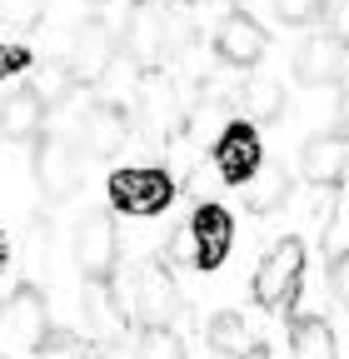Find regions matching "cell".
Instances as JSON below:
<instances>
[{
	"label": "cell",
	"mask_w": 349,
	"mask_h": 359,
	"mask_svg": "<svg viewBox=\"0 0 349 359\" xmlns=\"http://www.w3.org/2000/svg\"><path fill=\"white\" fill-rule=\"evenodd\" d=\"M299 280H304V240L299 235H285L275 240L254 264V280H249V294L259 309H289L299 299Z\"/></svg>",
	"instance_id": "cell-1"
},
{
	"label": "cell",
	"mask_w": 349,
	"mask_h": 359,
	"mask_svg": "<svg viewBox=\"0 0 349 359\" xmlns=\"http://www.w3.org/2000/svg\"><path fill=\"white\" fill-rule=\"evenodd\" d=\"M105 190H110V210L140 215V219L165 215V210L174 205V180H170V170H160V165H125V170H115V175L105 180Z\"/></svg>",
	"instance_id": "cell-2"
},
{
	"label": "cell",
	"mask_w": 349,
	"mask_h": 359,
	"mask_svg": "<svg viewBox=\"0 0 349 359\" xmlns=\"http://www.w3.org/2000/svg\"><path fill=\"white\" fill-rule=\"evenodd\" d=\"M115 255H120L115 219L105 210H90L75 224V264H80L85 285H115Z\"/></svg>",
	"instance_id": "cell-3"
},
{
	"label": "cell",
	"mask_w": 349,
	"mask_h": 359,
	"mask_svg": "<svg viewBox=\"0 0 349 359\" xmlns=\"http://www.w3.org/2000/svg\"><path fill=\"white\" fill-rule=\"evenodd\" d=\"M259 165H265V140L254 120H230L214 135V170L225 175V185H249Z\"/></svg>",
	"instance_id": "cell-4"
},
{
	"label": "cell",
	"mask_w": 349,
	"mask_h": 359,
	"mask_svg": "<svg viewBox=\"0 0 349 359\" xmlns=\"http://www.w3.org/2000/svg\"><path fill=\"white\" fill-rule=\"evenodd\" d=\"M265 50H270V30L254 15H245V11H230L220 20V30H214V55H220L230 70H254L265 60Z\"/></svg>",
	"instance_id": "cell-5"
},
{
	"label": "cell",
	"mask_w": 349,
	"mask_h": 359,
	"mask_svg": "<svg viewBox=\"0 0 349 359\" xmlns=\"http://www.w3.org/2000/svg\"><path fill=\"white\" fill-rule=\"evenodd\" d=\"M190 240H195V269H220L230 259V245H235V219L225 205L205 200L195 215H190Z\"/></svg>",
	"instance_id": "cell-6"
},
{
	"label": "cell",
	"mask_w": 349,
	"mask_h": 359,
	"mask_svg": "<svg viewBox=\"0 0 349 359\" xmlns=\"http://www.w3.org/2000/svg\"><path fill=\"white\" fill-rule=\"evenodd\" d=\"M35 185L40 195H46L50 205H65L80 185V160L65 140H55V135H40V145H35Z\"/></svg>",
	"instance_id": "cell-7"
},
{
	"label": "cell",
	"mask_w": 349,
	"mask_h": 359,
	"mask_svg": "<svg viewBox=\"0 0 349 359\" xmlns=\"http://www.w3.org/2000/svg\"><path fill=\"white\" fill-rule=\"evenodd\" d=\"M349 65V45L329 30H315L310 40L294 50V80L299 85H339Z\"/></svg>",
	"instance_id": "cell-8"
},
{
	"label": "cell",
	"mask_w": 349,
	"mask_h": 359,
	"mask_svg": "<svg viewBox=\"0 0 349 359\" xmlns=\"http://www.w3.org/2000/svg\"><path fill=\"white\" fill-rule=\"evenodd\" d=\"M135 309H140V325L145 330L174 325V314H180V290H174V275L160 259L140 264V275H135Z\"/></svg>",
	"instance_id": "cell-9"
},
{
	"label": "cell",
	"mask_w": 349,
	"mask_h": 359,
	"mask_svg": "<svg viewBox=\"0 0 349 359\" xmlns=\"http://www.w3.org/2000/svg\"><path fill=\"white\" fill-rule=\"evenodd\" d=\"M299 175L310 180V185H339L349 175V135L344 130H324V135H310V140L299 145Z\"/></svg>",
	"instance_id": "cell-10"
},
{
	"label": "cell",
	"mask_w": 349,
	"mask_h": 359,
	"mask_svg": "<svg viewBox=\"0 0 349 359\" xmlns=\"http://www.w3.org/2000/svg\"><path fill=\"white\" fill-rule=\"evenodd\" d=\"M0 325H11V334L30 349H40V339L50 334V309H46V294H40L35 285H20L11 299H6V320Z\"/></svg>",
	"instance_id": "cell-11"
},
{
	"label": "cell",
	"mask_w": 349,
	"mask_h": 359,
	"mask_svg": "<svg viewBox=\"0 0 349 359\" xmlns=\"http://www.w3.org/2000/svg\"><path fill=\"white\" fill-rule=\"evenodd\" d=\"M46 110L50 100L40 95L35 85H20L6 95V105H0V130L11 135V140H40L46 135Z\"/></svg>",
	"instance_id": "cell-12"
},
{
	"label": "cell",
	"mask_w": 349,
	"mask_h": 359,
	"mask_svg": "<svg viewBox=\"0 0 349 359\" xmlns=\"http://www.w3.org/2000/svg\"><path fill=\"white\" fill-rule=\"evenodd\" d=\"M165 15L160 11H150V6H135L130 11V20H125V35H120V50L135 60V65H155L160 55H165Z\"/></svg>",
	"instance_id": "cell-13"
},
{
	"label": "cell",
	"mask_w": 349,
	"mask_h": 359,
	"mask_svg": "<svg viewBox=\"0 0 349 359\" xmlns=\"http://www.w3.org/2000/svg\"><path fill=\"white\" fill-rule=\"evenodd\" d=\"M205 334H210V349H214V354H230V359H270V349L249 334L245 314H235V309H220V314L210 320Z\"/></svg>",
	"instance_id": "cell-14"
},
{
	"label": "cell",
	"mask_w": 349,
	"mask_h": 359,
	"mask_svg": "<svg viewBox=\"0 0 349 359\" xmlns=\"http://www.w3.org/2000/svg\"><path fill=\"white\" fill-rule=\"evenodd\" d=\"M110 50H115L110 30H105L100 20H90V25H85V30L75 35V50H70V75H75V80H95V75H105Z\"/></svg>",
	"instance_id": "cell-15"
},
{
	"label": "cell",
	"mask_w": 349,
	"mask_h": 359,
	"mask_svg": "<svg viewBox=\"0 0 349 359\" xmlns=\"http://www.w3.org/2000/svg\"><path fill=\"white\" fill-rule=\"evenodd\" d=\"M289 190H294L289 170H285L280 160H270V165H259V170H254V180L245 185V210L270 215V210H280V205L289 200Z\"/></svg>",
	"instance_id": "cell-16"
},
{
	"label": "cell",
	"mask_w": 349,
	"mask_h": 359,
	"mask_svg": "<svg viewBox=\"0 0 349 359\" xmlns=\"http://www.w3.org/2000/svg\"><path fill=\"white\" fill-rule=\"evenodd\" d=\"M80 140L90 155H110L130 140V130H125V115L115 105H90L85 110V125H80Z\"/></svg>",
	"instance_id": "cell-17"
},
{
	"label": "cell",
	"mask_w": 349,
	"mask_h": 359,
	"mask_svg": "<svg viewBox=\"0 0 349 359\" xmlns=\"http://www.w3.org/2000/svg\"><path fill=\"white\" fill-rule=\"evenodd\" d=\"M289 354L294 359H339L334 330L320 320V314H294L289 320Z\"/></svg>",
	"instance_id": "cell-18"
},
{
	"label": "cell",
	"mask_w": 349,
	"mask_h": 359,
	"mask_svg": "<svg viewBox=\"0 0 349 359\" xmlns=\"http://www.w3.org/2000/svg\"><path fill=\"white\" fill-rule=\"evenodd\" d=\"M245 105L254 110V125H275L285 115V85L275 75H249L245 80Z\"/></svg>",
	"instance_id": "cell-19"
},
{
	"label": "cell",
	"mask_w": 349,
	"mask_h": 359,
	"mask_svg": "<svg viewBox=\"0 0 349 359\" xmlns=\"http://www.w3.org/2000/svg\"><path fill=\"white\" fill-rule=\"evenodd\" d=\"M85 314H90L95 334H105V339H115L125 330L120 309H115V285H90V290H85Z\"/></svg>",
	"instance_id": "cell-20"
},
{
	"label": "cell",
	"mask_w": 349,
	"mask_h": 359,
	"mask_svg": "<svg viewBox=\"0 0 349 359\" xmlns=\"http://www.w3.org/2000/svg\"><path fill=\"white\" fill-rule=\"evenodd\" d=\"M35 359H95V349H90V344H80L70 330H50L46 339H40Z\"/></svg>",
	"instance_id": "cell-21"
},
{
	"label": "cell",
	"mask_w": 349,
	"mask_h": 359,
	"mask_svg": "<svg viewBox=\"0 0 349 359\" xmlns=\"http://www.w3.org/2000/svg\"><path fill=\"white\" fill-rule=\"evenodd\" d=\"M140 359H185V344L170 325H155L140 334Z\"/></svg>",
	"instance_id": "cell-22"
},
{
	"label": "cell",
	"mask_w": 349,
	"mask_h": 359,
	"mask_svg": "<svg viewBox=\"0 0 349 359\" xmlns=\"http://www.w3.org/2000/svg\"><path fill=\"white\" fill-rule=\"evenodd\" d=\"M46 15V0H0V25L11 30H35Z\"/></svg>",
	"instance_id": "cell-23"
},
{
	"label": "cell",
	"mask_w": 349,
	"mask_h": 359,
	"mask_svg": "<svg viewBox=\"0 0 349 359\" xmlns=\"http://www.w3.org/2000/svg\"><path fill=\"white\" fill-rule=\"evenodd\" d=\"M324 6L329 0H275V20H285V25H315V20H324Z\"/></svg>",
	"instance_id": "cell-24"
},
{
	"label": "cell",
	"mask_w": 349,
	"mask_h": 359,
	"mask_svg": "<svg viewBox=\"0 0 349 359\" xmlns=\"http://www.w3.org/2000/svg\"><path fill=\"white\" fill-rule=\"evenodd\" d=\"M329 294H334L339 309H349V250H339L329 259Z\"/></svg>",
	"instance_id": "cell-25"
},
{
	"label": "cell",
	"mask_w": 349,
	"mask_h": 359,
	"mask_svg": "<svg viewBox=\"0 0 349 359\" xmlns=\"http://www.w3.org/2000/svg\"><path fill=\"white\" fill-rule=\"evenodd\" d=\"M30 65H35V55L25 50V45H0V80H11V75H20Z\"/></svg>",
	"instance_id": "cell-26"
},
{
	"label": "cell",
	"mask_w": 349,
	"mask_h": 359,
	"mask_svg": "<svg viewBox=\"0 0 349 359\" xmlns=\"http://www.w3.org/2000/svg\"><path fill=\"white\" fill-rule=\"evenodd\" d=\"M324 30L349 45V0H329V6H324Z\"/></svg>",
	"instance_id": "cell-27"
},
{
	"label": "cell",
	"mask_w": 349,
	"mask_h": 359,
	"mask_svg": "<svg viewBox=\"0 0 349 359\" xmlns=\"http://www.w3.org/2000/svg\"><path fill=\"white\" fill-rule=\"evenodd\" d=\"M70 85H75L70 65H65V70H40V80H35V90H40L46 100H50V95H60V90H70Z\"/></svg>",
	"instance_id": "cell-28"
},
{
	"label": "cell",
	"mask_w": 349,
	"mask_h": 359,
	"mask_svg": "<svg viewBox=\"0 0 349 359\" xmlns=\"http://www.w3.org/2000/svg\"><path fill=\"white\" fill-rule=\"evenodd\" d=\"M334 115H339V130L349 135V75L339 80V95H334Z\"/></svg>",
	"instance_id": "cell-29"
},
{
	"label": "cell",
	"mask_w": 349,
	"mask_h": 359,
	"mask_svg": "<svg viewBox=\"0 0 349 359\" xmlns=\"http://www.w3.org/2000/svg\"><path fill=\"white\" fill-rule=\"evenodd\" d=\"M0 269H6V230H0Z\"/></svg>",
	"instance_id": "cell-30"
},
{
	"label": "cell",
	"mask_w": 349,
	"mask_h": 359,
	"mask_svg": "<svg viewBox=\"0 0 349 359\" xmlns=\"http://www.w3.org/2000/svg\"><path fill=\"white\" fill-rule=\"evenodd\" d=\"M0 320H6V299H0Z\"/></svg>",
	"instance_id": "cell-31"
},
{
	"label": "cell",
	"mask_w": 349,
	"mask_h": 359,
	"mask_svg": "<svg viewBox=\"0 0 349 359\" xmlns=\"http://www.w3.org/2000/svg\"><path fill=\"white\" fill-rule=\"evenodd\" d=\"M95 6H100V0H95Z\"/></svg>",
	"instance_id": "cell-32"
}]
</instances>
